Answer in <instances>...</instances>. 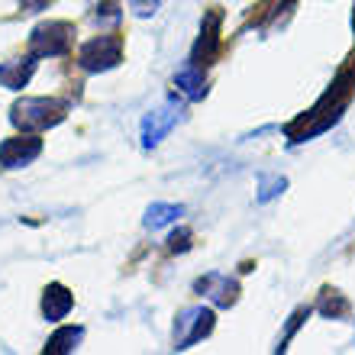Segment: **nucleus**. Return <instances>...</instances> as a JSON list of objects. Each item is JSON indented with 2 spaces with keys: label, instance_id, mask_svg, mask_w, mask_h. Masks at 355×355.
Returning <instances> with one entry per match:
<instances>
[{
  "label": "nucleus",
  "instance_id": "obj_15",
  "mask_svg": "<svg viewBox=\"0 0 355 355\" xmlns=\"http://www.w3.org/2000/svg\"><path fill=\"white\" fill-rule=\"evenodd\" d=\"M284 187H288V181H284L281 175L262 178V184H259V194H255V200H259V204H268V200H275V197H278Z\"/></svg>",
  "mask_w": 355,
  "mask_h": 355
},
{
  "label": "nucleus",
  "instance_id": "obj_7",
  "mask_svg": "<svg viewBox=\"0 0 355 355\" xmlns=\"http://www.w3.org/2000/svg\"><path fill=\"white\" fill-rule=\"evenodd\" d=\"M178 116H181V107H178V103H165L159 110L146 113V120H142V146H146V149L159 146V142L175 130Z\"/></svg>",
  "mask_w": 355,
  "mask_h": 355
},
{
  "label": "nucleus",
  "instance_id": "obj_12",
  "mask_svg": "<svg viewBox=\"0 0 355 355\" xmlns=\"http://www.w3.org/2000/svg\"><path fill=\"white\" fill-rule=\"evenodd\" d=\"M81 339H85V329L81 327H62L58 333H52V339L46 343L42 352L46 355H68V352H75Z\"/></svg>",
  "mask_w": 355,
  "mask_h": 355
},
{
  "label": "nucleus",
  "instance_id": "obj_8",
  "mask_svg": "<svg viewBox=\"0 0 355 355\" xmlns=\"http://www.w3.org/2000/svg\"><path fill=\"white\" fill-rule=\"evenodd\" d=\"M194 291L204 294L207 300H214L216 307H233L236 297H239V284L230 275H220V271H210L204 278H197Z\"/></svg>",
  "mask_w": 355,
  "mask_h": 355
},
{
  "label": "nucleus",
  "instance_id": "obj_16",
  "mask_svg": "<svg viewBox=\"0 0 355 355\" xmlns=\"http://www.w3.org/2000/svg\"><path fill=\"white\" fill-rule=\"evenodd\" d=\"M94 19H97V23H107V26H113V23H120V19H123L120 0H103L101 7H97V13H94Z\"/></svg>",
  "mask_w": 355,
  "mask_h": 355
},
{
  "label": "nucleus",
  "instance_id": "obj_14",
  "mask_svg": "<svg viewBox=\"0 0 355 355\" xmlns=\"http://www.w3.org/2000/svg\"><path fill=\"white\" fill-rule=\"evenodd\" d=\"M178 216H184V207L181 204H152L149 210H146V220H142V223L149 226V230H159V226L175 223Z\"/></svg>",
  "mask_w": 355,
  "mask_h": 355
},
{
  "label": "nucleus",
  "instance_id": "obj_19",
  "mask_svg": "<svg viewBox=\"0 0 355 355\" xmlns=\"http://www.w3.org/2000/svg\"><path fill=\"white\" fill-rule=\"evenodd\" d=\"M126 3H130V10L136 17H152V13L159 10L162 0H126Z\"/></svg>",
  "mask_w": 355,
  "mask_h": 355
},
{
  "label": "nucleus",
  "instance_id": "obj_2",
  "mask_svg": "<svg viewBox=\"0 0 355 355\" xmlns=\"http://www.w3.org/2000/svg\"><path fill=\"white\" fill-rule=\"evenodd\" d=\"M75 42V26L65 23V19H55V23H42V26L33 29L29 36V55L33 58H58L65 55Z\"/></svg>",
  "mask_w": 355,
  "mask_h": 355
},
{
  "label": "nucleus",
  "instance_id": "obj_4",
  "mask_svg": "<svg viewBox=\"0 0 355 355\" xmlns=\"http://www.w3.org/2000/svg\"><path fill=\"white\" fill-rule=\"evenodd\" d=\"M214 333V310L210 307H187L175 320V349H191L194 343Z\"/></svg>",
  "mask_w": 355,
  "mask_h": 355
},
{
  "label": "nucleus",
  "instance_id": "obj_9",
  "mask_svg": "<svg viewBox=\"0 0 355 355\" xmlns=\"http://www.w3.org/2000/svg\"><path fill=\"white\" fill-rule=\"evenodd\" d=\"M71 307H75V294H71L65 284L52 281V284L42 291V317H46L49 323H58V320H65L68 313H71Z\"/></svg>",
  "mask_w": 355,
  "mask_h": 355
},
{
  "label": "nucleus",
  "instance_id": "obj_18",
  "mask_svg": "<svg viewBox=\"0 0 355 355\" xmlns=\"http://www.w3.org/2000/svg\"><path fill=\"white\" fill-rule=\"evenodd\" d=\"M191 239H194V233H191L187 226H181L178 233H171V239H168V252H187V249H191Z\"/></svg>",
  "mask_w": 355,
  "mask_h": 355
},
{
  "label": "nucleus",
  "instance_id": "obj_3",
  "mask_svg": "<svg viewBox=\"0 0 355 355\" xmlns=\"http://www.w3.org/2000/svg\"><path fill=\"white\" fill-rule=\"evenodd\" d=\"M123 62V39L120 36H94L78 49V65L85 71H110Z\"/></svg>",
  "mask_w": 355,
  "mask_h": 355
},
{
  "label": "nucleus",
  "instance_id": "obj_17",
  "mask_svg": "<svg viewBox=\"0 0 355 355\" xmlns=\"http://www.w3.org/2000/svg\"><path fill=\"white\" fill-rule=\"evenodd\" d=\"M307 317H310V307H300L297 313H294V317H291L288 329H284V336H281V343H278V352H284V349H288L291 336H294V333H297V329H300V323H304V320H307Z\"/></svg>",
  "mask_w": 355,
  "mask_h": 355
},
{
  "label": "nucleus",
  "instance_id": "obj_5",
  "mask_svg": "<svg viewBox=\"0 0 355 355\" xmlns=\"http://www.w3.org/2000/svg\"><path fill=\"white\" fill-rule=\"evenodd\" d=\"M220 26H223V13L214 7L200 23V36H197L194 49H191V65L207 68L216 58V52H220Z\"/></svg>",
  "mask_w": 355,
  "mask_h": 355
},
{
  "label": "nucleus",
  "instance_id": "obj_1",
  "mask_svg": "<svg viewBox=\"0 0 355 355\" xmlns=\"http://www.w3.org/2000/svg\"><path fill=\"white\" fill-rule=\"evenodd\" d=\"M68 103L55 97H23L10 107V123L23 132H39L49 126H58L65 120Z\"/></svg>",
  "mask_w": 355,
  "mask_h": 355
},
{
  "label": "nucleus",
  "instance_id": "obj_10",
  "mask_svg": "<svg viewBox=\"0 0 355 355\" xmlns=\"http://www.w3.org/2000/svg\"><path fill=\"white\" fill-rule=\"evenodd\" d=\"M36 71V58H13V62H3L0 65V85L7 91H23L29 85V78Z\"/></svg>",
  "mask_w": 355,
  "mask_h": 355
},
{
  "label": "nucleus",
  "instance_id": "obj_13",
  "mask_svg": "<svg viewBox=\"0 0 355 355\" xmlns=\"http://www.w3.org/2000/svg\"><path fill=\"white\" fill-rule=\"evenodd\" d=\"M317 310L323 313V317H329V320H343V317H349L352 304H349V297L343 294V291H336V288H323Z\"/></svg>",
  "mask_w": 355,
  "mask_h": 355
},
{
  "label": "nucleus",
  "instance_id": "obj_6",
  "mask_svg": "<svg viewBox=\"0 0 355 355\" xmlns=\"http://www.w3.org/2000/svg\"><path fill=\"white\" fill-rule=\"evenodd\" d=\"M42 152V139L26 132V136H10L0 142V165L3 168H26L29 162L39 159Z\"/></svg>",
  "mask_w": 355,
  "mask_h": 355
},
{
  "label": "nucleus",
  "instance_id": "obj_20",
  "mask_svg": "<svg viewBox=\"0 0 355 355\" xmlns=\"http://www.w3.org/2000/svg\"><path fill=\"white\" fill-rule=\"evenodd\" d=\"M46 3L49 0H23V7L33 10V13H36V10H46Z\"/></svg>",
  "mask_w": 355,
  "mask_h": 355
},
{
  "label": "nucleus",
  "instance_id": "obj_11",
  "mask_svg": "<svg viewBox=\"0 0 355 355\" xmlns=\"http://www.w3.org/2000/svg\"><path fill=\"white\" fill-rule=\"evenodd\" d=\"M175 87H178L181 94H184L187 101H200V97L207 94L204 68H197V65H191V62H187V65L175 75Z\"/></svg>",
  "mask_w": 355,
  "mask_h": 355
},
{
  "label": "nucleus",
  "instance_id": "obj_21",
  "mask_svg": "<svg viewBox=\"0 0 355 355\" xmlns=\"http://www.w3.org/2000/svg\"><path fill=\"white\" fill-rule=\"evenodd\" d=\"M352 10H355V7H352ZM352 26H355V13H352Z\"/></svg>",
  "mask_w": 355,
  "mask_h": 355
}]
</instances>
